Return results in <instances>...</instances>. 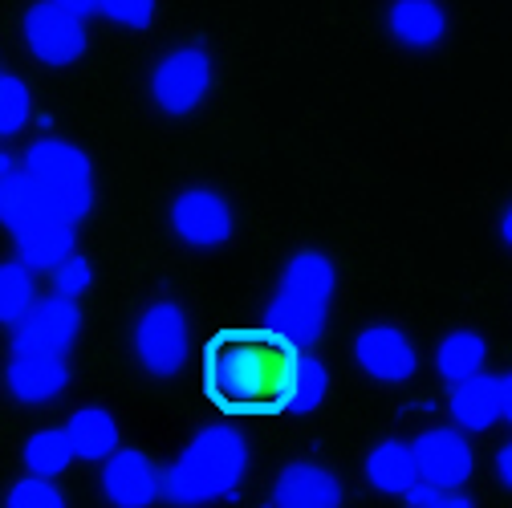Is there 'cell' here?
Listing matches in <instances>:
<instances>
[{
	"instance_id": "d4e9b609",
	"label": "cell",
	"mask_w": 512,
	"mask_h": 508,
	"mask_svg": "<svg viewBox=\"0 0 512 508\" xmlns=\"http://www.w3.org/2000/svg\"><path fill=\"white\" fill-rule=\"evenodd\" d=\"M33 122V90L17 74H0V139H17Z\"/></svg>"
},
{
	"instance_id": "4dcf8cb0",
	"label": "cell",
	"mask_w": 512,
	"mask_h": 508,
	"mask_svg": "<svg viewBox=\"0 0 512 508\" xmlns=\"http://www.w3.org/2000/svg\"><path fill=\"white\" fill-rule=\"evenodd\" d=\"M49 5H57V9H66V13L82 17V21L98 13V0H49Z\"/></svg>"
},
{
	"instance_id": "30bf717a",
	"label": "cell",
	"mask_w": 512,
	"mask_h": 508,
	"mask_svg": "<svg viewBox=\"0 0 512 508\" xmlns=\"http://www.w3.org/2000/svg\"><path fill=\"white\" fill-rule=\"evenodd\" d=\"M82 338V309L70 297H37V305L13 326V350L33 354H61L66 358Z\"/></svg>"
},
{
	"instance_id": "e0dca14e",
	"label": "cell",
	"mask_w": 512,
	"mask_h": 508,
	"mask_svg": "<svg viewBox=\"0 0 512 508\" xmlns=\"http://www.w3.org/2000/svg\"><path fill=\"white\" fill-rule=\"evenodd\" d=\"M78 224H33L25 232H17V261L29 269V273H53L61 261L78 252V236H74Z\"/></svg>"
},
{
	"instance_id": "d6a6232c",
	"label": "cell",
	"mask_w": 512,
	"mask_h": 508,
	"mask_svg": "<svg viewBox=\"0 0 512 508\" xmlns=\"http://www.w3.org/2000/svg\"><path fill=\"white\" fill-rule=\"evenodd\" d=\"M500 240H504V244L512 240V216H508V208L500 212Z\"/></svg>"
},
{
	"instance_id": "f546056e",
	"label": "cell",
	"mask_w": 512,
	"mask_h": 508,
	"mask_svg": "<svg viewBox=\"0 0 512 508\" xmlns=\"http://www.w3.org/2000/svg\"><path fill=\"white\" fill-rule=\"evenodd\" d=\"M496 476H500V488H512V448H508V443H500V448H496Z\"/></svg>"
},
{
	"instance_id": "f1b7e54d",
	"label": "cell",
	"mask_w": 512,
	"mask_h": 508,
	"mask_svg": "<svg viewBox=\"0 0 512 508\" xmlns=\"http://www.w3.org/2000/svg\"><path fill=\"white\" fill-rule=\"evenodd\" d=\"M403 500L411 508H476V500L464 496L460 488H431V484H411Z\"/></svg>"
},
{
	"instance_id": "8fae6325",
	"label": "cell",
	"mask_w": 512,
	"mask_h": 508,
	"mask_svg": "<svg viewBox=\"0 0 512 508\" xmlns=\"http://www.w3.org/2000/svg\"><path fill=\"white\" fill-rule=\"evenodd\" d=\"M447 415H452V427L464 435H480V431H492L496 423H508L512 419V378L484 374V370L464 378L447 395Z\"/></svg>"
},
{
	"instance_id": "7a4b0ae2",
	"label": "cell",
	"mask_w": 512,
	"mask_h": 508,
	"mask_svg": "<svg viewBox=\"0 0 512 508\" xmlns=\"http://www.w3.org/2000/svg\"><path fill=\"white\" fill-rule=\"evenodd\" d=\"M248 480V439L232 423H212L196 431L183 452L159 472V500L175 508H208L236 500Z\"/></svg>"
},
{
	"instance_id": "4316f807",
	"label": "cell",
	"mask_w": 512,
	"mask_h": 508,
	"mask_svg": "<svg viewBox=\"0 0 512 508\" xmlns=\"http://www.w3.org/2000/svg\"><path fill=\"white\" fill-rule=\"evenodd\" d=\"M5 508H66V496L53 488V480H41V476H25L9 488V500Z\"/></svg>"
},
{
	"instance_id": "ffe728a7",
	"label": "cell",
	"mask_w": 512,
	"mask_h": 508,
	"mask_svg": "<svg viewBox=\"0 0 512 508\" xmlns=\"http://www.w3.org/2000/svg\"><path fill=\"white\" fill-rule=\"evenodd\" d=\"M484 366H488V342L476 330H452L435 350V370H439V378L447 387H456V383H464V378L480 374Z\"/></svg>"
},
{
	"instance_id": "44dd1931",
	"label": "cell",
	"mask_w": 512,
	"mask_h": 508,
	"mask_svg": "<svg viewBox=\"0 0 512 508\" xmlns=\"http://www.w3.org/2000/svg\"><path fill=\"white\" fill-rule=\"evenodd\" d=\"M25 468L29 476H41V480H57V476H66L70 464H74V448H70V439L61 427H41L25 439Z\"/></svg>"
},
{
	"instance_id": "3957f363",
	"label": "cell",
	"mask_w": 512,
	"mask_h": 508,
	"mask_svg": "<svg viewBox=\"0 0 512 508\" xmlns=\"http://www.w3.org/2000/svg\"><path fill=\"white\" fill-rule=\"evenodd\" d=\"M334 293H338V273L326 252H317V248L293 252L277 281V293L265 309V330L289 342L293 350H309L326 334Z\"/></svg>"
},
{
	"instance_id": "d6986e66",
	"label": "cell",
	"mask_w": 512,
	"mask_h": 508,
	"mask_svg": "<svg viewBox=\"0 0 512 508\" xmlns=\"http://www.w3.org/2000/svg\"><path fill=\"white\" fill-rule=\"evenodd\" d=\"M366 480L370 488H378L382 496H407L415 480V464H411V452L403 439H378L374 448L366 452Z\"/></svg>"
},
{
	"instance_id": "ba28073f",
	"label": "cell",
	"mask_w": 512,
	"mask_h": 508,
	"mask_svg": "<svg viewBox=\"0 0 512 508\" xmlns=\"http://www.w3.org/2000/svg\"><path fill=\"white\" fill-rule=\"evenodd\" d=\"M171 232L179 244L196 248V252H212V248H224L236 232V216H232V204L216 192V187H187V192L175 196L171 212Z\"/></svg>"
},
{
	"instance_id": "6da1fadb",
	"label": "cell",
	"mask_w": 512,
	"mask_h": 508,
	"mask_svg": "<svg viewBox=\"0 0 512 508\" xmlns=\"http://www.w3.org/2000/svg\"><path fill=\"white\" fill-rule=\"evenodd\" d=\"M297 350L265 326L220 330L204 346V395L232 419L281 415Z\"/></svg>"
},
{
	"instance_id": "7c38bea8",
	"label": "cell",
	"mask_w": 512,
	"mask_h": 508,
	"mask_svg": "<svg viewBox=\"0 0 512 508\" xmlns=\"http://www.w3.org/2000/svg\"><path fill=\"white\" fill-rule=\"evenodd\" d=\"M354 362L378 383H407L419 370V350L407 330L391 322H374L354 338Z\"/></svg>"
},
{
	"instance_id": "2e32d148",
	"label": "cell",
	"mask_w": 512,
	"mask_h": 508,
	"mask_svg": "<svg viewBox=\"0 0 512 508\" xmlns=\"http://www.w3.org/2000/svg\"><path fill=\"white\" fill-rule=\"evenodd\" d=\"M447 29V9L439 0H391L387 9V33L403 45V49H435L443 45Z\"/></svg>"
},
{
	"instance_id": "9c48e42d",
	"label": "cell",
	"mask_w": 512,
	"mask_h": 508,
	"mask_svg": "<svg viewBox=\"0 0 512 508\" xmlns=\"http://www.w3.org/2000/svg\"><path fill=\"white\" fill-rule=\"evenodd\" d=\"M411 464H415V480L431 484V488H464L476 472V452L464 431L456 427H427L419 431L411 443Z\"/></svg>"
},
{
	"instance_id": "83f0119b",
	"label": "cell",
	"mask_w": 512,
	"mask_h": 508,
	"mask_svg": "<svg viewBox=\"0 0 512 508\" xmlns=\"http://www.w3.org/2000/svg\"><path fill=\"white\" fill-rule=\"evenodd\" d=\"M98 13L122 29H147L155 21V0H98Z\"/></svg>"
},
{
	"instance_id": "7402d4cb",
	"label": "cell",
	"mask_w": 512,
	"mask_h": 508,
	"mask_svg": "<svg viewBox=\"0 0 512 508\" xmlns=\"http://www.w3.org/2000/svg\"><path fill=\"white\" fill-rule=\"evenodd\" d=\"M0 224H5L13 236L33 228V224H45V212H41V200L29 187V179L21 175V163L17 171L0 175Z\"/></svg>"
},
{
	"instance_id": "277c9868",
	"label": "cell",
	"mask_w": 512,
	"mask_h": 508,
	"mask_svg": "<svg viewBox=\"0 0 512 508\" xmlns=\"http://www.w3.org/2000/svg\"><path fill=\"white\" fill-rule=\"evenodd\" d=\"M17 163H21V175L29 179V187L41 200L45 220L82 224L90 216V208H94V167H90L82 147L45 135V139L29 143V151Z\"/></svg>"
},
{
	"instance_id": "5bb4252c",
	"label": "cell",
	"mask_w": 512,
	"mask_h": 508,
	"mask_svg": "<svg viewBox=\"0 0 512 508\" xmlns=\"http://www.w3.org/2000/svg\"><path fill=\"white\" fill-rule=\"evenodd\" d=\"M5 387L17 403L25 407H45L57 403L70 387V362L61 354H33V350H13L5 366Z\"/></svg>"
},
{
	"instance_id": "603a6c76",
	"label": "cell",
	"mask_w": 512,
	"mask_h": 508,
	"mask_svg": "<svg viewBox=\"0 0 512 508\" xmlns=\"http://www.w3.org/2000/svg\"><path fill=\"white\" fill-rule=\"evenodd\" d=\"M326 395H330V370H326V362L313 358V354H305V350H297L285 411H293V415H313L317 407L326 403Z\"/></svg>"
},
{
	"instance_id": "4fadbf2b",
	"label": "cell",
	"mask_w": 512,
	"mask_h": 508,
	"mask_svg": "<svg viewBox=\"0 0 512 508\" xmlns=\"http://www.w3.org/2000/svg\"><path fill=\"white\" fill-rule=\"evenodd\" d=\"M98 488L110 508H151L159 500V468L147 452L118 448L102 460Z\"/></svg>"
},
{
	"instance_id": "cb8c5ba5",
	"label": "cell",
	"mask_w": 512,
	"mask_h": 508,
	"mask_svg": "<svg viewBox=\"0 0 512 508\" xmlns=\"http://www.w3.org/2000/svg\"><path fill=\"white\" fill-rule=\"evenodd\" d=\"M37 273H29L21 261L0 265V326H17L21 317L37 305Z\"/></svg>"
},
{
	"instance_id": "8992f818",
	"label": "cell",
	"mask_w": 512,
	"mask_h": 508,
	"mask_svg": "<svg viewBox=\"0 0 512 508\" xmlns=\"http://www.w3.org/2000/svg\"><path fill=\"white\" fill-rule=\"evenodd\" d=\"M216 86V61L204 45H175L155 61L151 98L163 114L187 118L196 114Z\"/></svg>"
},
{
	"instance_id": "1f68e13d",
	"label": "cell",
	"mask_w": 512,
	"mask_h": 508,
	"mask_svg": "<svg viewBox=\"0 0 512 508\" xmlns=\"http://www.w3.org/2000/svg\"><path fill=\"white\" fill-rule=\"evenodd\" d=\"M9 171H17V159H13V151L0 147V175H9Z\"/></svg>"
},
{
	"instance_id": "ac0fdd59",
	"label": "cell",
	"mask_w": 512,
	"mask_h": 508,
	"mask_svg": "<svg viewBox=\"0 0 512 508\" xmlns=\"http://www.w3.org/2000/svg\"><path fill=\"white\" fill-rule=\"evenodd\" d=\"M61 431L70 439L74 460H86V464H102L110 452H118V439H122L118 419L106 407H78Z\"/></svg>"
},
{
	"instance_id": "52a82bcc",
	"label": "cell",
	"mask_w": 512,
	"mask_h": 508,
	"mask_svg": "<svg viewBox=\"0 0 512 508\" xmlns=\"http://www.w3.org/2000/svg\"><path fill=\"white\" fill-rule=\"evenodd\" d=\"M21 33H25V49L33 53V61H41V66H49V70L78 66L86 45H90L86 21L49 5V0H37V5L25 13Z\"/></svg>"
},
{
	"instance_id": "5b68a950",
	"label": "cell",
	"mask_w": 512,
	"mask_h": 508,
	"mask_svg": "<svg viewBox=\"0 0 512 508\" xmlns=\"http://www.w3.org/2000/svg\"><path fill=\"white\" fill-rule=\"evenodd\" d=\"M131 350H135V362L151 378L183 374V366L191 358V326H187L183 305L171 297L151 301L131 326Z\"/></svg>"
},
{
	"instance_id": "9a60e30c",
	"label": "cell",
	"mask_w": 512,
	"mask_h": 508,
	"mask_svg": "<svg viewBox=\"0 0 512 508\" xmlns=\"http://www.w3.org/2000/svg\"><path fill=\"white\" fill-rule=\"evenodd\" d=\"M346 488L342 480L313 460H293L273 480V508H342Z\"/></svg>"
},
{
	"instance_id": "484cf974",
	"label": "cell",
	"mask_w": 512,
	"mask_h": 508,
	"mask_svg": "<svg viewBox=\"0 0 512 508\" xmlns=\"http://www.w3.org/2000/svg\"><path fill=\"white\" fill-rule=\"evenodd\" d=\"M49 281H53V293H57V297L82 301V297L94 289V265L82 257V252H70V257L49 273Z\"/></svg>"
}]
</instances>
